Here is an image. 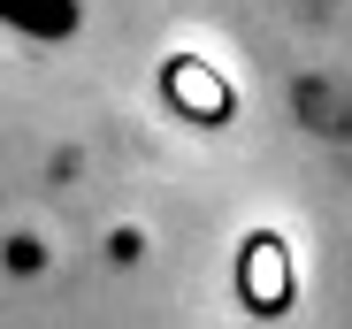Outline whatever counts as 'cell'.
Here are the masks:
<instances>
[{"label": "cell", "instance_id": "cell-1", "mask_svg": "<svg viewBox=\"0 0 352 329\" xmlns=\"http://www.w3.org/2000/svg\"><path fill=\"white\" fill-rule=\"evenodd\" d=\"M0 23L31 31V38H69L77 31V0H0Z\"/></svg>", "mask_w": 352, "mask_h": 329}, {"label": "cell", "instance_id": "cell-3", "mask_svg": "<svg viewBox=\"0 0 352 329\" xmlns=\"http://www.w3.org/2000/svg\"><path fill=\"white\" fill-rule=\"evenodd\" d=\"M168 84H176V100H184L192 115H230V92H222L214 77H199L192 62H176V69H168Z\"/></svg>", "mask_w": 352, "mask_h": 329}, {"label": "cell", "instance_id": "cell-2", "mask_svg": "<svg viewBox=\"0 0 352 329\" xmlns=\"http://www.w3.org/2000/svg\"><path fill=\"white\" fill-rule=\"evenodd\" d=\"M245 268H253V276H245V299H253V306H283V284H276V276H283V253H276V238H253V245H245Z\"/></svg>", "mask_w": 352, "mask_h": 329}]
</instances>
